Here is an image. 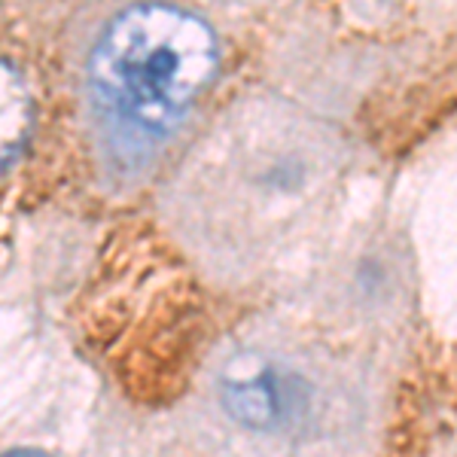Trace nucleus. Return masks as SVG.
<instances>
[{
    "label": "nucleus",
    "mask_w": 457,
    "mask_h": 457,
    "mask_svg": "<svg viewBox=\"0 0 457 457\" xmlns=\"http://www.w3.org/2000/svg\"><path fill=\"white\" fill-rule=\"evenodd\" d=\"M220 68L217 37L202 19L171 4L120 12L88 62L95 98L135 129H174Z\"/></svg>",
    "instance_id": "nucleus-1"
},
{
    "label": "nucleus",
    "mask_w": 457,
    "mask_h": 457,
    "mask_svg": "<svg viewBox=\"0 0 457 457\" xmlns=\"http://www.w3.org/2000/svg\"><path fill=\"white\" fill-rule=\"evenodd\" d=\"M223 403L228 415L238 418L241 424L253 427V430H271L293 409L290 385L278 378L271 370L250 375V378L223 381Z\"/></svg>",
    "instance_id": "nucleus-2"
},
{
    "label": "nucleus",
    "mask_w": 457,
    "mask_h": 457,
    "mask_svg": "<svg viewBox=\"0 0 457 457\" xmlns=\"http://www.w3.org/2000/svg\"><path fill=\"white\" fill-rule=\"evenodd\" d=\"M0 101H4V165L10 168V162L19 156V146L25 144L28 129H31V98H28V88L10 58L4 62Z\"/></svg>",
    "instance_id": "nucleus-3"
}]
</instances>
